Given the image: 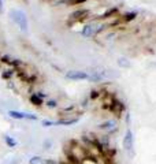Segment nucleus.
Returning <instances> with one entry per match:
<instances>
[{
	"mask_svg": "<svg viewBox=\"0 0 156 164\" xmlns=\"http://www.w3.org/2000/svg\"><path fill=\"white\" fill-rule=\"evenodd\" d=\"M99 128L104 133H114L117 130V122L115 120H106L101 125H99Z\"/></svg>",
	"mask_w": 156,
	"mask_h": 164,
	"instance_id": "obj_5",
	"label": "nucleus"
},
{
	"mask_svg": "<svg viewBox=\"0 0 156 164\" xmlns=\"http://www.w3.org/2000/svg\"><path fill=\"white\" fill-rule=\"evenodd\" d=\"M85 1H88V0H66V3L70 6H77V4H82Z\"/></svg>",
	"mask_w": 156,
	"mask_h": 164,
	"instance_id": "obj_14",
	"label": "nucleus"
},
{
	"mask_svg": "<svg viewBox=\"0 0 156 164\" xmlns=\"http://www.w3.org/2000/svg\"><path fill=\"white\" fill-rule=\"evenodd\" d=\"M11 19L21 28L22 32H28V17L25 15V12L21 10H11L10 11Z\"/></svg>",
	"mask_w": 156,
	"mask_h": 164,
	"instance_id": "obj_1",
	"label": "nucleus"
},
{
	"mask_svg": "<svg viewBox=\"0 0 156 164\" xmlns=\"http://www.w3.org/2000/svg\"><path fill=\"white\" fill-rule=\"evenodd\" d=\"M134 18H136V12H128V14H125V15H123V19H125L126 22L133 21Z\"/></svg>",
	"mask_w": 156,
	"mask_h": 164,
	"instance_id": "obj_13",
	"label": "nucleus"
},
{
	"mask_svg": "<svg viewBox=\"0 0 156 164\" xmlns=\"http://www.w3.org/2000/svg\"><path fill=\"white\" fill-rule=\"evenodd\" d=\"M104 28H106L104 25H99V23H95V22H93V23H88V25H85L82 28L81 34L84 37H93L99 32H101Z\"/></svg>",
	"mask_w": 156,
	"mask_h": 164,
	"instance_id": "obj_2",
	"label": "nucleus"
},
{
	"mask_svg": "<svg viewBox=\"0 0 156 164\" xmlns=\"http://www.w3.org/2000/svg\"><path fill=\"white\" fill-rule=\"evenodd\" d=\"M79 120L78 116H74V118H67V119H61V120L56 122V125H61V126H70V125H74Z\"/></svg>",
	"mask_w": 156,
	"mask_h": 164,
	"instance_id": "obj_6",
	"label": "nucleus"
},
{
	"mask_svg": "<svg viewBox=\"0 0 156 164\" xmlns=\"http://www.w3.org/2000/svg\"><path fill=\"white\" fill-rule=\"evenodd\" d=\"M69 79H74V81H78V79H88L89 74L85 71H79V70H71L66 74Z\"/></svg>",
	"mask_w": 156,
	"mask_h": 164,
	"instance_id": "obj_4",
	"label": "nucleus"
},
{
	"mask_svg": "<svg viewBox=\"0 0 156 164\" xmlns=\"http://www.w3.org/2000/svg\"><path fill=\"white\" fill-rule=\"evenodd\" d=\"M12 74H14V70H6V71H3V74H1V77L6 79L11 78L12 77Z\"/></svg>",
	"mask_w": 156,
	"mask_h": 164,
	"instance_id": "obj_15",
	"label": "nucleus"
},
{
	"mask_svg": "<svg viewBox=\"0 0 156 164\" xmlns=\"http://www.w3.org/2000/svg\"><path fill=\"white\" fill-rule=\"evenodd\" d=\"M30 103L34 104V105H37V107H40V105L43 104V99H41V97H39L34 93V94H32V96H30Z\"/></svg>",
	"mask_w": 156,
	"mask_h": 164,
	"instance_id": "obj_9",
	"label": "nucleus"
},
{
	"mask_svg": "<svg viewBox=\"0 0 156 164\" xmlns=\"http://www.w3.org/2000/svg\"><path fill=\"white\" fill-rule=\"evenodd\" d=\"M53 125H56V122H53V120H48V119L43 120V126H44V127H50V126H53Z\"/></svg>",
	"mask_w": 156,
	"mask_h": 164,
	"instance_id": "obj_17",
	"label": "nucleus"
},
{
	"mask_svg": "<svg viewBox=\"0 0 156 164\" xmlns=\"http://www.w3.org/2000/svg\"><path fill=\"white\" fill-rule=\"evenodd\" d=\"M99 96H100V93L97 92V90H92V92H90V99H92V100H96Z\"/></svg>",
	"mask_w": 156,
	"mask_h": 164,
	"instance_id": "obj_18",
	"label": "nucleus"
},
{
	"mask_svg": "<svg viewBox=\"0 0 156 164\" xmlns=\"http://www.w3.org/2000/svg\"><path fill=\"white\" fill-rule=\"evenodd\" d=\"M118 64H119L122 68H129L130 67V62H129L126 57H119V59H118Z\"/></svg>",
	"mask_w": 156,
	"mask_h": 164,
	"instance_id": "obj_10",
	"label": "nucleus"
},
{
	"mask_svg": "<svg viewBox=\"0 0 156 164\" xmlns=\"http://www.w3.org/2000/svg\"><path fill=\"white\" fill-rule=\"evenodd\" d=\"M8 115H10L12 119H26V112H19V111H8Z\"/></svg>",
	"mask_w": 156,
	"mask_h": 164,
	"instance_id": "obj_7",
	"label": "nucleus"
},
{
	"mask_svg": "<svg viewBox=\"0 0 156 164\" xmlns=\"http://www.w3.org/2000/svg\"><path fill=\"white\" fill-rule=\"evenodd\" d=\"M88 14V11H85V10H82V11H75L73 15H70L71 17V19H75V21H82V19L85 18L84 15H86Z\"/></svg>",
	"mask_w": 156,
	"mask_h": 164,
	"instance_id": "obj_8",
	"label": "nucleus"
},
{
	"mask_svg": "<svg viewBox=\"0 0 156 164\" xmlns=\"http://www.w3.org/2000/svg\"><path fill=\"white\" fill-rule=\"evenodd\" d=\"M117 8H111V10H108V11H107V12H106V14H104L103 15V18H108V17H110V15H112V14H117Z\"/></svg>",
	"mask_w": 156,
	"mask_h": 164,
	"instance_id": "obj_16",
	"label": "nucleus"
},
{
	"mask_svg": "<svg viewBox=\"0 0 156 164\" xmlns=\"http://www.w3.org/2000/svg\"><path fill=\"white\" fill-rule=\"evenodd\" d=\"M123 148L125 150H128L130 153H133V148H134V136H133V133L131 130H128V131L125 133V137H123Z\"/></svg>",
	"mask_w": 156,
	"mask_h": 164,
	"instance_id": "obj_3",
	"label": "nucleus"
},
{
	"mask_svg": "<svg viewBox=\"0 0 156 164\" xmlns=\"http://www.w3.org/2000/svg\"><path fill=\"white\" fill-rule=\"evenodd\" d=\"M4 141H6V144H7L10 148H14V146H17V141H15L14 138L11 136H4Z\"/></svg>",
	"mask_w": 156,
	"mask_h": 164,
	"instance_id": "obj_12",
	"label": "nucleus"
},
{
	"mask_svg": "<svg viewBox=\"0 0 156 164\" xmlns=\"http://www.w3.org/2000/svg\"><path fill=\"white\" fill-rule=\"evenodd\" d=\"M29 164H45V160L40 156H33L32 159L29 160Z\"/></svg>",
	"mask_w": 156,
	"mask_h": 164,
	"instance_id": "obj_11",
	"label": "nucleus"
},
{
	"mask_svg": "<svg viewBox=\"0 0 156 164\" xmlns=\"http://www.w3.org/2000/svg\"><path fill=\"white\" fill-rule=\"evenodd\" d=\"M47 105H48L50 108H55V107H56V101H53V100H48V101H47Z\"/></svg>",
	"mask_w": 156,
	"mask_h": 164,
	"instance_id": "obj_19",
	"label": "nucleus"
},
{
	"mask_svg": "<svg viewBox=\"0 0 156 164\" xmlns=\"http://www.w3.org/2000/svg\"><path fill=\"white\" fill-rule=\"evenodd\" d=\"M3 12V0H0V14Z\"/></svg>",
	"mask_w": 156,
	"mask_h": 164,
	"instance_id": "obj_20",
	"label": "nucleus"
}]
</instances>
